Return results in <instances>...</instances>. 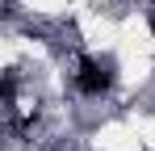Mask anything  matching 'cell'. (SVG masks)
<instances>
[{
	"instance_id": "obj_1",
	"label": "cell",
	"mask_w": 155,
	"mask_h": 151,
	"mask_svg": "<svg viewBox=\"0 0 155 151\" xmlns=\"http://www.w3.org/2000/svg\"><path fill=\"white\" fill-rule=\"evenodd\" d=\"M113 80H117V72H113V63L109 59H80L76 67V88L84 92V97H105L109 88H113Z\"/></svg>"
},
{
	"instance_id": "obj_2",
	"label": "cell",
	"mask_w": 155,
	"mask_h": 151,
	"mask_svg": "<svg viewBox=\"0 0 155 151\" xmlns=\"http://www.w3.org/2000/svg\"><path fill=\"white\" fill-rule=\"evenodd\" d=\"M151 34H155V17H151Z\"/></svg>"
}]
</instances>
